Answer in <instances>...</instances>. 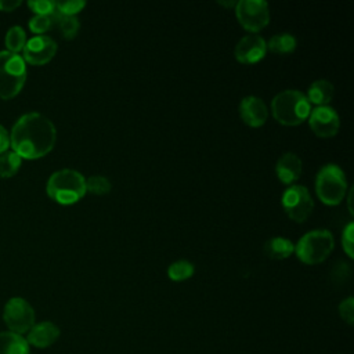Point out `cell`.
Listing matches in <instances>:
<instances>
[{
  "mask_svg": "<svg viewBox=\"0 0 354 354\" xmlns=\"http://www.w3.org/2000/svg\"><path fill=\"white\" fill-rule=\"evenodd\" d=\"M57 129L54 123L40 112L22 115L12 126L10 145L15 153L25 159L46 156L55 145Z\"/></svg>",
  "mask_w": 354,
  "mask_h": 354,
  "instance_id": "6da1fadb",
  "label": "cell"
},
{
  "mask_svg": "<svg viewBox=\"0 0 354 354\" xmlns=\"http://www.w3.org/2000/svg\"><path fill=\"white\" fill-rule=\"evenodd\" d=\"M271 112L278 123L283 126H297L308 119L311 104L304 93L288 88L274 95L271 101Z\"/></svg>",
  "mask_w": 354,
  "mask_h": 354,
  "instance_id": "7a4b0ae2",
  "label": "cell"
},
{
  "mask_svg": "<svg viewBox=\"0 0 354 354\" xmlns=\"http://www.w3.org/2000/svg\"><path fill=\"white\" fill-rule=\"evenodd\" d=\"M47 195L61 205H73L86 195V177L75 169L54 171L46 184Z\"/></svg>",
  "mask_w": 354,
  "mask_h": 354,
  "instance_id": "3957f363",
  "label": "cell"
},
{
  "mask_svg": "<svg viewBox=\"0 0 354 354\" xmlns=\"http://www.w3.org/2000/svg\"><path fill=\"white\" fill-rule=\"evenodd\" d=\"M347 181L343 169L336 163L324 165L315 176V192L319 201L328 206L342 203L347 194Z\"/></svg>",
  "mask_w": 354,
  "mask_h": 354,
  "instance_id": "277c9868",
  "label": "cell"
},
{
  "mask_svg": "<svg viewBox=\"0 0 354 354\" xmlns=\"http://www.w3.org/2000/svg\"><path fill=\"white\" fill-rule=\"evenodd\" d=\"M335 239L329 230L317 228L306 232L295 245L297 259L308 266L322 263L332 253Z\"/></svg>",
  "mask_w": 354,
  "mask_h": 354,
  "instance_id": "5b68a950",
  "label": "cell"
},
{
  "mask_svg": "<svg viewBox=\"0 0 354 354\" xmlns=\"http://www.w3.org/2000/svg\"><path fill=\"white\" fill-rule=\"evenodd\" d=\"M26 82V62L22 55L7 50L0 51V98L15 97Z\"/></svg>",
  "mask_w": 354,
  "mask_h": 354,
  "instance_id": "8992f818",
  "label": "cell"
},
{
  "mask_svg": "<svg viewBox=\"0 0 354 354\" xmlns=\"http://www.w3.org/2000/svg\"><path fill=\"white\" fill-rule=\"evenodd\" d=\"M281 203L288 217L295 223L306 221L314 209L310 191L300 184L289 185L282 194Z\"/></svg>",
  "mask_w": 354,
  "mask_h": 354,
  "instance_id": "52a82bcc",
  "label": "cell"
},
{
  "mask_svg": "<svg viewBox=\"0 0 354 354\" xmlns=\"http://www.w3.org/2000/svg\"><path fill=\"white\" fill-rule=\"evenodd\" d=\"M239 25L250 33H257L270 22V6L264 0H239L235 6Z\"/></svg>",
  "mask_w": 354,
  "mask_h": 354,
  "instance_id": "ba28073f",
  "label": "cell"
},
{
  "mask_svg": "<svg viewBox=\"0 0 354 354\" xmlns=\"http://www.w3.org/2000/svg\"><path fill=\"white\" fill-rule=\"evenodd\" d=\"M3 319L10 332L17 335L28 333L35 325V310L22 297H11L3 310Z\"/></svg>",
  "mask_w": 354,
  "mask_h": 354,
  "instance_id": "9c48e42d",
  "label": "cell"
},
{
  "mask_svg": "<svg viewBox=\"0 0 354 354\" xmlns=\"http://www.w3.org/2000/svg\"><path fill=\"white\" fill-rule=\"evenodd\" d=\"M55 40L47 35H36L26 40L22 48V58L30 65H44L57 54Z\"/></svg>",
  "mask_w": 354,
  "mask_h": 354,
  "instance_id": "30bf717a",
  "label": "cell"
},
{
  "mask_svg": "<svg viewBox=\"0 0 354 354\" xmlns=\"http://www.w3.org/2000/svg\"><path fill=\"white\" fill-rule=\"evenodd\" d=\"M308 124L315 136L321 138H329L336 136L339 131L340 119L335 108L329 105L315 106L308 115Z\"/></svg>",
  "mask_w": 354,
  "mask_h": 354,
  "instance_id": "8fae6325",
  "label": "cell"
},
{
  "mask_svg": "<svg viewBox=\"0 0 354 354\" xmlns=\"http://www.w3.org/2000/svg\"><path fill=\"white\" fill-rule=\"evenodd\" d=\"M267 43L259 33H249L239 39L234 48V57L238 62L252 65L264 58Z\"/></svg>",
  "mask_w": 354,
  "mask_h": 354,
  "instance_id": "7c38bea8",
  "label": "cell"
},
{
  "mask_svg": "<svg viewBox=\"0 0 354 354\" xmlns=\"http://www.w3.org/2000/svg\"><path fill=\"white\" fill-rule=\"evenodd\" d=\"M239 116L242 122L250 127H260L267 122L268 108L257 95H246L239 102Z\"/></svg>",
  "mask_w": 354,
  "mask_h": 354,
  "instance_id": "4fadbf2b",
  "label": "cell"
},
{
  "mask_svg": "<svg viewBox=\"0 0 354 354\" xmlns=\"http://www.w3.org/2000/svg\"><path fill=\"white\" fill-rule=\"evenodd\" d=\"M303 163L295 152L282 153L275 163V173L278 180L285 185H292L301 176Z\"/></svg>",
  "mask_w": 354,
  "mask_h": 354,
  "instance_id": "5bb4252c",
  "label": "cell"
},
{
  "mask_svg": "<svg viewBox=\"0 0 354 354\" xmlns=\"http://www.w3.org/2000/svg\"><path fill=\"white\" fill-rule=\"evenodd\" d=\"M58 337H59V328L50 321H43V322L35 324L29 329L28 336L25 339L28 344H32L39 348H46L53 343H55Z\"/></svg>",
  "mask_w": 354,
  "mask_h": 354,
  "instance_id": "9a60e30c",
  "label": "cell"
},
{
  "mask_svg": "<svg viewBox=\"0 0 354 354\" xmlns=\"http://www.w3.org/2000/svg\"><path fill=\"white\" fill-rule=\"evenodd\" d=\"M333 94H335V87L332 82L326 79H318L308 86L306 97L310 104H314L317 106H324L332 101Z\"/></svg>",
  "mask_w": 354,
  "mask_h": 354,
  "instance_id": "2e32d148",
  "label": "cell"
},
{
  "mask_svg": "<svg viewBox=\"0 0 354 354\" xmlns=\"http://www.w3.org/2000/svg\"><path fill=\"white\" fill-rule=\"evenodd\" d=\"M264 254L272 260H285L295 253V243L283 236H274L266 241Z\"/></svg>",
  "mask_w": 354,
  "mask_h": 354,
  "instance_id": "e0dca14e",
  "label": "cell"
},
{
  "mask_svg": "<svg viewBox=\"0 0 354 354\" xmlns=\"http://www.w3.org/2000/svg\"><path fill=\"white\" fill-rule=\"evenodd\" d=\"M0 354H29V344L22 335L0 332Z\"/></svg>",
  "mask_w": 354,
  "mask_h": 354,
  "instance_id": "ac0fdd59",
  "label": "cell"
},
{
  "mask_svg": "<svg viewBox=\"0 0 354 354\" xmlns=\"http://www.w3.org/2000/svg\"><path fill=\"white\" fill-rule=\"evenodd\" d=\"M267 43V50L274 54H290L296 48V37L288 32H282L270 37Z\"/></svg>",
  "mask_w": 354,
  "mask_h": 354,
  "instance_id": "d6986e66",
  "label": "cell"
},
{
  "mask_svg": "<svg viewBox=\"0 0 354 354\" xmlns=\"http://www.w3.org/2000/svg\"><path fill=\"white\" fill-rule=\"evenodd\" d=\"M22 158L15 153L12 149L0 153V177L10 178L12 177L21 167Z\"/></svg>",
  "mask_w": 354,
  "mask_h": 354,
  "instance_id": "ffe728a7",
  "label": "cell"
},
{
  "mask_svg": "<svg viewBox=\"0 0 354 354\" xmlns=\"http://www.w3.org/2000/svg\"><path fill=\"white\" fill-rule=\"evenodd\" d=\"M4 43H6V47H7V51H11V53H19L22 51L25 43H26V33H25V29L19 25H14L11 26L7 33H6V37H4Z\"/></svg>",
  "mask_w": 354,
  "mask_h": 354,
  "instance_id": "44dd1931",
  "label": "cell"
},
{
  "mask_svg": "<svg viewBox=\"0 0 354 354\" xmlns=\"http://www.w3.org/2000/svg\"><path fill=\"white\" fill-rule=\"evenodd\" d=\"M195 272V267L188 260H177L173 261L167 268V275L174 282H181L189 279Z\"/></svg>",
  "mask_w": 354,
  "mask_h": 354,
  "instance_id": "7402d4cb",
  "label": "cell"
},
{
  "mask_svg": "<svg viewBox=\"0 0 354 354\" xmlns=\"http://www.w3.org/2000/svg\"><path fill=\"white\" fill-rule=\"evenodd\" d=\"M54 14H55V25L61 30L62 36L65 39H73L80 29L79 19L76 17H64L57 12H54Z\"/></svg>",
  "mask_w": 354,
  "mask_h": 354,
  "instance_id": "603a6c76",
  "label": "cell"
},
{
  "mask_svg": "<svg viewBox=\"0 0 354 354\" xmlns=\"http://www.w3.org/2000/svg\"><path fill=\"white\" fill-rule=\"evenodd\" d=\"M112 189L111 181L105 176H90L86 178V191L94 195H105Z\"/></svg>",
  "mask_w": 354,
  "mask_h": 354,
  "instance_id": "cb8c5ba5",
  "label": "cell"
},
{
  "mask_svg": "<svg viewBox=\"0 0 354 354\" xmlns=\"http://www.w3.org/2000/svg\"><path fill=\"white\" fill-rule=\"evenodd\" d=\"M54 25H55V14H51V15H36L35 14L29 19V29L37 35H43V33L48 32Z\"/></svg>",
  "mask_w": 354,
  "mask_h": 354,
  "instance_id": "d4e9b609",
  "label": "cell"
},
{
  "mask_svg": "<svg viewBox=\"0 0 354 354\" xmlns=\"http://www.w3.org/2000/svg\"><path fill=\"white\" fill-rule=\"evenodd\" d=\"M86 7L84 0H65L55 1V12L64 17H76Z\"/></svg>",
  "mask_w": 354,
  "mask_h": 354,
  "instance_id": "484cf974",
  "label": "cell"
},
{
  "mask_svg": "<svg viewBox=\"0 0 354 354\" xmlns=\"http://www.w3.org/2000/svg\"><path fill=\"white\" fill-rule=\"evenodd\" d=\"M28 7L36 15H51L55 12V1L53 0H29Z\"/></svg>",
  "mask_w": 354,
  "mask_h": 354,
  "instance_id": "4316f807",
  "label": "cell"
},
{
  "mask_svg": "<svg viewBox=\"0 0 354 354\" xmlns=\"http://www.w3.org/2000/svg\"><path fill=\"white\" fill-rule=\"evenodd\" d=\"M353 232H354V224H353V221H350L343 228V234H342V248H343L344 253L350 259L354 257V238H353Z\"/></svg>",
  "mask_w": 354,
  "mask_h": 354,
  "instance_id": "83f0119b",
  "label": "cell"
},
{
  "mask_svg": "<svg viewBox=\"0 0 354 354\" xmlns=\"http://www.w3.org/2000/svg\"><path fill=\"white\" fill-rule=\"evenodd\" d=\"M339 314L343 321H346L348 325H353L354 322V299L348 296L339 304Z\"/></svg>",
  "mask_w": 354,
  "mask_h": 354,
  "instance_id": "f1b7e54d",
  "label": "cell"
},
{
  "mask_svg": "<svg viewBox=\"0 0 354 354\" xmlns=\"http://www.w3.org/2000/svg\"><path fill=\"white\" fill-rule=\"evenodd\" d=\"M10 147V134L7 129L0 123V153L6 152Z\"/></svg>",
  "mask_w": 354,
  "mask_h": 354,
  "instance_id": "f546056e",
  "label": "cell"
},
{
  "mask_svg": "<svg viewBox=\"0 0 354 354\" xmlns=\"http://www.w3.org/2000/svg\"><path fill=\"white\" fill-rule=\"evenodd\" d=\"M21 0H0V11H12L21 6Z\"/></svg>",
  "mask_w": 354,
  "mask_h": 354,
  "instance_id": "4dcf8cb0",
  "label": "cell"
},
{
  "mask_svg": "<svg viewBox=\"0 0 354 354\" xmlns=\"http://www.w3.org/2000/svg\"><path fill=\"white\" fill-rule=\"evenodd\" d=\"M351 202H353V188H350L348 195H347V203H348V212H350V214H353V206H351Z\"/></svg>",
  "mask_w": 354,
  "mask_h": 354,
  "instance_id": "1f68e13d",
  "label": "cell"
},
{
  "mask_svg": "<svg viewBox=\"0 0 354 354\" xmlns=\"http://www.w3.org/2000/svg\"><path fill=\"white\" fill-rule=\"evenodd\" d=\"M218 4L223 6V7H231V8L234 7V8H235L236 1H235V0H230V1H223V0H221V1H218Z\"/></svg>",
  "mask_w": 354,
  "mask_h": 354,
  "instance_id": "d6a6232c",
  "label": "cell"
}]
</instances>
